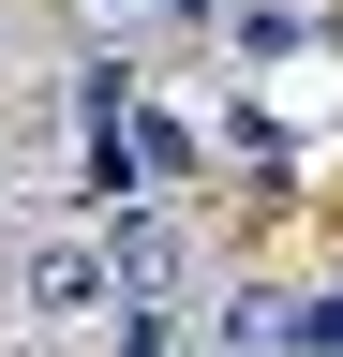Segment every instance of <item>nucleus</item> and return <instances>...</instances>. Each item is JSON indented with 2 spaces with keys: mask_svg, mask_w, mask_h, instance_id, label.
<instances>
[{
  "mask_svg": "<svg viewBox=\"0 0 343 357\" xmlns=\"http://www.w3.org/2000/svg\"><path fill=\"white\" fill-rule=\"evenodd\" d=\"M15 312H30V328H105V312H119L105 223H30V238H15Z\"/></svg>",
  "mask_w": 343,
  "mask_h": 357,
  "instance_id": "f257e3e1",
  "label": "nucleus"
},
{
  "mask_svg": "<svg viewBox=\"0 0 343 357\" xmlns=\"http://www.w3.org/2000/svg\"><path fill=\"white\" fill-rule=\"evenodd\" d=\"M298 328H314V312H298L284 283H224V298L194 312V342H209V357H298Z\"/></svg>",
  "mask_w": 343,
  "mask_h": 357,
  "instance_id": "7ed1b4c3",
  "label": "nucleus"
},
{
  "mask_svg": "<svg viewBox=\"0 0 343 357\" xmlns=\"http://www.w3.org/2000/svg\"><path fill=\"white\" fill-rule=\"evenodd\" d=\"M75 15H119V30H135V15H149V0H75Z\"/></svg>",
  "mask_w": 343,
  "mask_h": 357,
  "instance_id": "39448f33",
  "label": "nucleus"
},
{
  "mask_svg": "<svg viewBox=\"0 0 343 357\" xmlns=\"http://www.w3.org/2000/svg\"><path fill=\"white\" fill-rule=\"evenodd\" d=\"M298 30H314V15H284V0H239V15H224V60H298Z\"/></svg>",
  "mask_w": 343,
  "mask_h": 357,
  "instance_id": "20e7f679",
  "label": "nucleus"
},
{
  "mask_svg": "<svg viewBox=\"0 0 343 357\" xmlns=\"http://www.w3.org/2000/svg\"><path fill=\"white\" fill-rule=\"evenodd\" d=\"M105 268H119V312H180V208H105Z\"/></svg>",
  "mask_w": 343,
  "mask_h": 357,
  "instance_id": "f03ea898",
  "label": "nucleus"
},
{
  "mask_svg": "<svg viewBox=\"0 0 343 357\" xmlns=\"http://www.w3.org/2000/svg\"><path fill=\"white\" fill-rule=\"evenodd\" d=\"M284 15H314V0H284Z\"/></svg>",
  "mask_w": 343,
  "mask_h": 357,
  "instance_id": "423d86ee",
  "label": "nucleus"
}]
</instances>
